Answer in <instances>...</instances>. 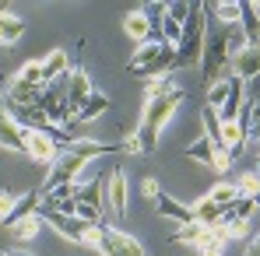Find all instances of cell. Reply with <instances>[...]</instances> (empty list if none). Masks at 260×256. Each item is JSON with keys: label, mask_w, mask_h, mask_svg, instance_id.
<instances>
[{"label": "cell", "mask_w": 260, "mask_h": 256, "mask_svg": "<svg viewBox=\"0 0 260 256\" xmlns=\"http://www.w3.org/2000/svg\"><path fill=\"white\" fill-rule=\"evenodd\" d=\"M14 204H18V193L0 190V225H7V217L14 214Z\"/></svg>", "instance_id": "cell-35"}, {"label": "cell", "mask_w": 260, "mask_h": 256, "mask_svg": "<svg viewBox=\"0 0 260 256\" xmlns=\"http://www.w3.org/2000/svg\"><path fill=\"white\" fill-rule=\"evenodd\" d=\"M71 74V56H67V49H49L43 60V85H53V81H60V78H67Z\"/></svg>", "instance_id": "cell-16"}, {"label": "cell", "mask_w": 260, "mask_h": 256, "mask_svg": "<svg viewBox=\"0 0 260 256\" xmlns=\"http://www.w3.org/2000/svg\"><path fill=\"white\" fill-rule=\"evenodd\" d=\"M215 148H218V144L211 140V137H201V140H197V144H190L183 155H186V158H193V162H204V165L211 169V165H215Z\"/></svg>", "instance_id": "cell-27"}, {"label": "cell", "mask_w": 260, "mask_h": 256, "mask_svg": "<svg viewBox=\"0 0 260 256\" xmlns=\"http://www.w3.org/2000/svg\"><path fill=\"white\" fill-rule=\"evenodd\" d=\"M225 228H229V239H243L246 228H250V221H225Z\"/></svg>", "instance_id": "cell-40"}, {"label": "cell", "mask_w": 260, "mask_h": 256, "mask_svg": "<svg viewBox=\"0 0 260 256\" xmlns=\"http://www.w3.org/2000/svg\"><path fill=\"white\" fill-rule=\"evenodd\" d=\"M225 253V242L211 235V228H208V235H204V242L197 246V256H221Z\"/></svg>", "instance_id": "cell-34"}, {"label": "cell", "mask_w": 260, "mask_h": 256, "mask_svg": "<svg viewBox=\"0 0 260 256\" xmlns=\"http://www.w3.org/2000/svg\"><path fill=\"white\" fill-rule=\"evenodd\" d=\"M208 235V225L201 221H190V225H179V232L173 235V246H201Z\"/></svg>", "instance_id": "cell-25"}, {"label": "cell", "mask_w": 260, "mask_h": 256, "mask_svg": "<svg viewBox=\"0 0 260 256\" xmlns=\"http://www.w3.org/2000/svg\"><path fill=\"white\" fill-rule=\"evenodd\" d=\"M0 78H4V74H0Z\"/></svg>", "instance_id": "cell-46"}, {"label": "cell", "mask_w": 260, "mask_h": 256, "mask_svg": "<svg viewBox=\"0 0 260 256\" xmlns=\"http://www.w3.org/2000/svg\"><path fill=\"white\" fill-rule=\"evenodd\" d=\"M229 74H232V78H239L243 85H246V81H253V78L260 74V49H253V46L239 49V53L229 60Z\"/></svg>", "instance_id": "cell-11"}, {"label": "cell", "mask_w": 260, "mask_h": 256, "mask_svg": "<svg viewBox=\"0 0 260 256\" xmlns=\"http://www.w3.org/2000/svg\"><path fill=\"white\" fill-rule=\"evenodd\" d=\"M250 137H253V140H260V105H253V109H250Z\"/></svg>", "instance_id": "cell-41"}, {"label": "cell", "mask_w": 260, "mask_h": 256, "mask_svg": "<svg viewBox=\"0 0 260 256\" xmlns=\"http://www.w3.org/2000/svg\"><path fill=\"white\" fill-rule=\"evenodd\" d=\"M67 151L91 162V158H102V155H120V144H102V140H91V137H74Z\"/></svg>", "instance_id": "cell-14"}, {"label": "cell", "mask_w": 260, "mask_h": 256, "mask_svg": "<svg viewBox=\"0 0 260 256\" xmlns=\"http://www.w3.org/2000/svg\"><path fill=\"white\" fill-rule=\"evenodd\" d=\"M120 155H141V140H137V133H134V130L123 133V140H120Z\"/></svg>", "instance_id": "cell-39"}, {"label": "cell", "mask_w": 260, "mask_h": 256, "mask_svg": "<svg viewBox=\"0 0 260 256\" xmlns=\"http://www.w3.org/2000/svg\"><path fill=\"white\" fill-rule=\"evenodd\" d=\"M253 105H260V74L253 81H246V105L243 109H253Z\"/></svg>", "instance_id": "cell-38"}, {"label": "cell", "mask_w": 260, "mask_h": 256, "mask_svg": "<svg viewBox=\"0 0 260 256\" xmlns=\"http://www.w3.org/2000/svg\"><path fill=\"white\" fill-rule=\"evenodd\" d=\"M25 35V21L11 11H0V46H14Z\"/></svg>", "instance_id": "cell-22"}, {"label": "cell", "mask_w": 260, "mask_h": 256, "mask_svg": "<svg viewBox=\"0 0 260 256\" xmlns=\"http://www.w3.org/2000/svg\"><path fill=\"white\" fill-rule=\"evenodd\" d=\"M229 60H232V39H229V28L218 25L215 32H208L204 56H201V78H204L208 88L215 85V81L229 78Z\"/></svg>", "instance_id": "cell-2"}, {"label": "cell", "mask_w": 260, "mask_h": 256, "mask_svg": "<svg viewBox=\"0 0 260 256\" xmlns=\"http://www.w3.org/2000/svg\"><path fill=\"white\" fill-rule=\"evenodd\" d=\"M186 98V91L179 88V91H173V95H166V98H158V102H144V116H141V127H148V130H158L166 127L169 120H173V113H176V105Z\"/></svg>", "instance_id": "cell-4"}, {"label": "cell", "mask_w": 260, "mask_h": 256, "mask_svg": "<svg viewBox=\"0 0 260 256\" xmlns=\"http://www.w3.org/2000/svg\"><path fill=\"white\" fill-rule=\"evenodd\" d=\"M39 207H43V190H28V193H21V197H18V204H14V214L7 217V225H4V228L18 225L21 217H32V214H39Z\"/></svg>", "instance_id": "cell-18"}, {"label": "cell", "mask_w": 260, "mask_h": 256, "mask_svg": "<svg viewBox=\"0 0 260 256\" xmlns=\"http://www.w3.org/2000/svg\"><path fill=\"white\" fill-rule=\"evenodd\" d=\"M204 43H208V14H204V4H190V18L183 25V35L176 43V70L183 67H201V56H204Z\"/></svg>", "instance_id": "cell-1"}, {"label": "cell", "mask_w": 260, "mask_h": 256, "mask_svg": "<svg viewBox=\"0 0 260 256\" xmlns=\"http://www.w3.org/2000/svg\"><path fill=\"white\" fill-rule=\"evenodd\" d=\"M201 123H204V137H211L215 144H221V120H218V113L211 105L201 109Z\"/></svg>", "instance_id": "cell-30"}, {"label": "cell", "mask_w": 260, "mask_h": 256, "mask_svg": "<svg viewBox=\"0 0 260 256\" xmlns=\"http://www.w3.org/2000/svg\"><path fill=\"white\" fill-rule=\"evenodd\" d=\"M236 190H239V197H253V193L260 190V175H257V169L239 172V175H236Z\"/></svg>", "instance_id": "cell-32"}, {"label": "cell", "mask_w": 260, "mask_h": 256, "mask_svg": "<svg viewBox=\"0 0 260 256\" xmlns=\"http://www.w3.org/2000/svg\"><path fill=\"white\" fill-rule=\"evenodd\" d=\"M166 11H169V21H176V25H186V18H190V4L186 0L166 4Z\"/></svg>", "instance_id": "cell-36"}, {"label": "cell", "mask_w": 260, "mask_h": 256, "mask_svg": "<svg viewBox=\"0 0 260 256\" xmlns=\"http://www.w3.org/2000/svg\"><path fill=\"white\" fill-rule=\"evenodd\" d=\"M239 7H243L239 28H243V35H246V46L260 49V0H246V4H239Z\"/></svg>", "instance_id": "cell-13"}, {"label": "cell", "mask_w": 260, "mask_h": 256, "mask_svg": "<svg viewBox=\"0 0 260 256\" xmlns=\"http://www.w3.org/2000/svg\"><path fill=\"white\" fill-rule=\"evenodd\" d=\"M78 204H88V207H106L109 204V175H99L91 182H78V193H74Z\"/></svg>", "instance_id": "cell-12"}, {"label": "cell", "mask_w": 260, "mask_h": 256, "mask_svg": "<svg viewBox=\"0 0 260 256\" xmlns=\"http://www.w3.org/2000/svg\"><path fill=\"white\" fill-rule=\"evenodd\" d=\"M99 253L102 256H144V246L130 235V232H120V228H102V242H99Z\"/></svg>", "instance_id": "cell-5"}, {"label": "cell", "mask_w": 260, "mask_h": 256, "mask_svg": "<svg viewBox=\"0 0 260 256\" xmlns=\"http://www.w3.org/2000/svg\"><path fill=\"white\" fill-rule=\"evenodd\" d=\"M39 95H43V88L25 85V81H14L4 102H7V109H14V105H36V102H39Z\"/></svg>", "instance_id": "cell-20"}, {"label": "cell", "mask_w": 260, "mask_h": 256, "mask_svg": "<svg viewBox=\"0 0 260 256\" xmlns=\"http://www.w3.org/2000/svg\"><path fill=\"white\" fill-rule=\"evenodd\" d=\"M211 204H221V207H229L236 197H239V190H236V182H229V179H221V182H215L208 193H204Z\"/></svg>", "instance_id": "cell-29"}, {"label": "cell", "mask_w": 260, "mask_h": 256, "mask_svg": "<svg viewBox=\"0 0 260 256\" xmlns=\"http://www.w3.org/2000/svg\"><path fill=\"white\" fill-rule=\"evenodd\" d=\"M14 81H25V85L43 88V60H28V63H21V70H18Z\"/></svg>", "instance_id": "cell-31"}, {"label": "cell", "mask_w": 260, "mask_h": 256, "mask_svg": "<svg viewBox=\"0 0 260 256\" xmlns=\"http://www.w3.org/2000/svg\"><path fill=\"white\" fill-rule=\"evenodd\" d=\"M85 158H78V155H71V151H60V158H56V165L49 169V175H46V193L49 190H56V186H67V182H78V175L85 172Z\"/></svg>", "instance_id": "cell-6"}, {"label": "cell", "mask_w": 260, "mask_h": 256, "mask_svg": "<svg viewBox=\"0 0 260 256\" xmlns=\"http://www.w3.org/2000/svg\"><path fill=\"white\" fill-rule=\"evenodd\" d=\"M257 175H260V151H257Z\"/></svg>", "instance_id": "cell-45"}, {"label": "cell", "mask_w": 260, "mask_h": 256, "mask_svg": "<svg viewBox=\"0 0 260 256\" xmlns=\"http://www.w3.org/2000/svg\"><path fill=\"white\" fill-rule=\"evenodd\" d=\"M225 98H229V78H225V81H215V85L208 88V105H211L215 113L225 105Z\"/></svg>", "instance_id": "cell-33"}, {"label": "cell", "mask_w": 260, "mask_h": 256, "mask_svg": "<svg viewBox=\"0 0 260 256\" xmlns=\"http://www.w3.org/2000/svg\"><path fill=\"white\" fill-rule=\"evenodd\" d=\"M25 155H28V162L53 169L56 158H60V148H56L46 133H39V130H25Z\"/></svg>", "instance_id": "cell-7"}, {"label": "cell", "mask_w": 260, "mask_h": 256, "mask_svg": "<svg viewBox=\"0 0 260 256\" xmlns=\"http://www.w3.org/2000/svg\"><path fill=\"white\" fill-rule=\"evenodd\" d=\"M7 232L14 235V242H32V239L43 232V217H39V214H32V217H21V221H18V225H11Z\"/></svg>", "instance_id": "cell-26"}, {"label": "cell", "mask_w": 260, "mask_h": 256, "mask_svg": "<svg viewBox=\"0 0 260 256\" xmlns=\"http://www.w3.org/2000/svg\"><path fill=\"white\" fill-rule=\"evenodd\" d=\"M39 217H43V225H49L60 239H67V242H85V232L91 225H85L78 214H60V211H49V207H39Z\"/></svg>", "instance_id": "cell-3"}, {"label": "cell", "mask_w": 260, "mask_h": 256, "mask_svg": "<svg viewBox=\"0 0 260 256\" xmlns=\"http://www.w3.org/2000/svg\"><path fill=\"white\" fill-rule=\"evenodd\" d=\"M74 214H78V217H81L85 225H106L99 207H88V204H74Z\"/></svg>", "instance_id": "cell-37"}, {"label": "cell", "mask_w": 260, "mask_h": 256, "mask_svg": "<svg viewBox=\"0 0 260 256\" xmlns=\"http://www.w3.org/2000/svg\"><path fill=\"white\" fill-rule=\"evenodd\" d=\"M246 140H250V127H246V123H239V120H232V123H221V144H225L232 155H236V151H239Z\"/></svg>", "instance_id": "cell-24"}, {"label": "cell", "mask_w": 260, "mask_h": 256, "mask_svg": "<svg viewBox=\"0 0 260 256\" xmlns=\"http://www.w3.org/2000/svg\"><path fill=\"white\" fill-rule=\"evenodd\" d=\"M151 204H155L158 217H169V221H176V225H190V221H193V207H186L183 200H176L173 193H166V190H158Z\"/></svg>", "instance_id": "cell-9"}, {"label": "cell", "mask_w": 260, "mask_h": 256, "mask_svg": "<svg viewBox=\"0 0 260 256\" xmlns=\"http://www.w3.org/2000/svg\"><path fill=\"white\" fill-rule=\"evenodd\" d=\"M253 204H257V207H260V190H257V193H253Z\"/></svg>", "instance_id": "cell-44"}, {"label": "cell", "mask_w": 260, "mask_h": 256, "mask_svg": "<svg viewBox=\"0 0 260 256\" xmlns=\"http://www.w3.org/2000/svg\"><path fill=\"white\" fill-rule=\"evenodd\" d=\"M0 148L4 151H21L25 155V130L18 127V120L11 116L7 102L0 98Z\"/></svg>", "instance_id": "cell-8"}, {"label": "cell", "mask_w": 260, "mask_h": 256, "mask_svg": "<svg viewBox=\"0 0 260 256\" xmlns=\"http://www.w3.org/2000/svg\"><path fill=\"white\" fill-rule=\"evenodd\" d=\"M158 190H162V186H158V182H155V179H151V175H148V179H144V182H141V193H144V197H148V200H155V193H158Z\"/></svg>", "instance_id": "cell-42"}, {"label": "cell", "mask_w": 260, "mask_h": 256, "mask_svg": "<svg viewBox=\"0 0 260 256\" xmlns=\"http://www.w3.org/2000/svg\"><path fill=\"white\" fill-rule=\"evenodd\" d=\"M204 14H215L218 25H239V14H243V7H239V0H218L215 7H208L204 4Z\"/></svg>", "instance_id": "cell-23"}, {"label": "cell", "mask_w": 260, "mask_h": 256, "mask_svg": "<svg viewBox=\"0 0 260 256\" xmlns=\"http://www.w3.org/2000/svg\"><path fill=\"white\" fill-rule=\"evenodd\" d=\"M91 95V81H88V74L81 67H74L71 74H67V105L78 113L81 105H85V98Z\"/></svg>", "instance_id": "cell-15"}, {"label": "cell", "mask_w": 260, "mask_h": 256, "mask_svg": "<svg viewBox=\"0 0 260 256\" xmlns=\"http://www.w3.org/2000/svg\"><path fill=\"white\" fill-rule=\"evenodd\" d=\"M173 91H179V85H176L169 74L166 78H155V81H148V88H144V102H158V98H166Z\"/></svg>", "instance_id": "cell-28"}, {"label": "cell", "mask_w": 260, "mask_h": 256, "mask_svg": "<svg viewBox=\"0 0 260 256\" xmlns=\"http://www.w3.org/2000/svg\"><path fill=\"white\" fill-rule=\"evenodd\" d=\"M109 105H113V102H109V95H106V91H91V95L85 98V105L74 113V123H91V120H99Z\"/></svg>", "instance_id": "cell-17"}, {"label": "cell", "mask_w": 260, "mask_h": 256, "mask_svg": "<svg viewBox=\"0 0 260 256\" xmlns=\"http://www.w3.org/2000/svg\"><path fill=\"white\" fill-rule=\"evenodd\" d=\"M109 207H113V217H127L130 207V186H127V175L123 169H109Z\"/></svg>", "instance_id": "cell-10"}, {"label": "cell", "mask_w": 260, "mask_h": 256, "mask_svg": "<svg viewBox=\"0 0 260 256\" xmlns=\"http://www.w3.org/2000/svg\"><path fill=\"white\" fill-rule=\"evenodd\" d=\"M162 46H166V43H144V46H137V49H134V56H130V63H127V70H130V74H141L144 67H151V63L162 56Z\"/></svg>", "instance_id": "cell-19"}, {"label": "cell", "mask_w": 260, "mask_h": 256, "mask_svg": "<svg viewBox=\"0 0 260 256\" xmlns=\"http://www.w3.org/2000/svg\"><path fill=\"white\" fill-rule=\"evenodd\" d=\"M0 256H36V253H25V249H4Z\"/></svg>", "instance_id": "cell-43"}, {"label": "cell", "mask_w": 260, "mask_h": 256, "mask_svg": "<svg viewBox=\"0 0 260 256\" xmlns=\"http://www.w3.org/2000/svg\"><path fill=\"white\" fill-rule=\"evenodd\" d=\"M123 32H127L137 46L151 43V28H148V18L141 14V7H137V11H130L127 18H123Z\"/></svg>", "instance_id": "cell-21"}]
</instances>
